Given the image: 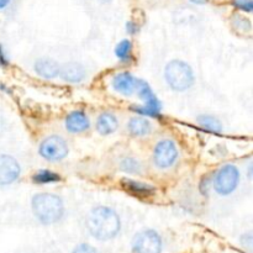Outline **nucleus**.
<instances>
[{"label":"nucleus","instance_id":"0eeeda50","mask_svg":"<svg viewBox=\"0 0 253 253\" xmlns=\"http://www.w3.org/2000/svg\"><path fill=\"white\" fill-rule=\"evenodd\" d=\"M39 152L44 160L49 161V162H58L68 155V145H67L66 140L53 135L42 141Z\"/></svg>","mask_w":253,"mask_h":253},{"label":"nucleus","instance_id":"6e6552de","mask_svg":"<svg viewBox=\"0 0 253 253\" xmlns=\"http://www.w3.org/2000/svg\"><path fill=\"white\" fill-rule=\"evenodd\" d=\"M178 158V148L172 140H161L153 150V162L160 169L172 167Z\"/></svg>","mask_w":253,"mask_h":253},{"label":"nucleus","instance_id":"20e7f679","mask_svg":"<svg viewBox=\"0 0 253 253\" xmlns=\"http://www.w3.org/2000/svg\"><path fill=\"white\" fill-rule=\"evenodd\" d=\"M135 93L138 98L142 100V105H133L132 110L140 114L141 116H151V118H158L161 115V103L152 91L147 82L142 79H137Z\"/></svg>","mask_w":253,"mask_h":253},{"label":"nucleus","instance_id":"5701e85b","mask_svg":"<svg viewBox=\"0 0 253 253\" xmlns=\"http://www.w3.org/2000/svg\"><path fill=\"white\" fill-rule=\"evenodd\" d=\"M73 253H99V252L96 251L93 246H90V245L82 244V245H78V246L74 249Z\"/></svg>","mask_w":253,"mask_h":253},{"label":"nucleus","instance_id":"4be33fe9","mask_svg":"<svg viewBox=\"0 0 253 253\" xmlns=\"http://www.w3.org/2000/svg\"><path fill=\"white\" fill-rule=\"evenodd\" d=\"M232 4L236 7H239L240 10H244V11L251 12L253 9V1L252 0H234Z\"/></svg>","mask_w":253,"mask_h":253},{"label":"nucleus","instance_id":"9d476101","mask_svg":"<svg viewBox=\"0 0 253 253\" xmlns=\"http://www.w3.org/2000/svg\"><path fill=\"white\" fill-rule=\"evenodd\" d=\"M113 88L115 89L118 93L121 95L130 96L135 94L136 84H137V78L130 74L128 72H121V73L116 74L113 78Z\"/></svg>","mask_w":253,"mask_h":253},{"label":"nucleus","instance_id":"a211bd4d","mask_svg":"<svg viewBox=\"0 0 253 253\" xmlns=\"http://www.w3.org/2000/svg\"><path fill=\"white\" fill-rule=\"evenodd\" d=\"M115 54L121 62H128L132 57V43L128 40H123L115 47Z\"/></svg>","mask_w":253,"mask_h":253},{"label":"nucleus","instance_id":"ddd939ff","mask_svg":"<svg viewBox=\"0 0 253 253\" xmlns=\"http://www.w3.org/2000/svg\"><path fill=\"white\" fill-rule=\"evenodd\" d=\"M34 69L42 78L53 79L59 76L61 64L52 58H40L35 62Z\"/></svg>","mask_w":253,"mask_h":253},{"label":"nucleus","instance_id":"dca6fc26","mask_svg":"<svg viewBox=\"0 0 253 253\" xmlns=\"http://www.w3.org/2000/svg\"><path fill=\"white\" fill-rule=\"evenodd\" d=\"M121 185L125 190H127L128 193H131L132 195H136V197L146 198L150 197L155 193V189H153L151 185L145 184V183L137 182V180L128 179V178H124L121 180Z\"/></svg>","mask_w":253,"mask_h":253},{"label":"nucleus","instance_id":"f257e3e1","mask_svg":"<svg viewBox=\"0 0 253 253\" xmlns=\"http://www.w3.org/2000/svg\"><path fill=\"white\" fill-rule=\"evenodd\" d=\"M86 225L91 236L99 241L113 240L121 230V220L118 212L103 205L91 209Z\"/></svg>","mask_w":253,"mask_h":253},{"label":"nucleus","instance_id":"39448f33","mask_svg":"<svg viewBox=\"0 0 253 253\" xmlns=\"http://www.w3.org/2000/svg\"><path fill=\"white\" fill-rule=\"evenodd\" d=\"M240 170L234 165H225L220 168L214 177V189L219 195L232 194L239 187Z\"/></svg>","mask_w":253,"mask_h":253},{"label":"nucleus","instance_id":"4468645a","mask_svg":"<svg viewBox=\"0 0 253 253\" xmlns=\"http://www.w3.org/2000/svg\"><path fill=\"white\" fill-rule=\"evenodd\" d=\"M127 130L135 137H143V136H147L151 133L152 124L148 119L143 118V116H135L128 121Z\"/></svg>","mask_w":253,"mask_h":253},{"label":"nucleus","instance_id":"423d86ee","mask_svg":"<svg viewBox=\"0 0 253 253\" xmlns=\"http://www.w3.org/2000/svg\"><path fill=\"white\" fill-rule=\"evenodd\" d=\"M131 251L132 253H161L162 239L155 230H143L133 237Z\"/></svg>","mask_w":253,"mask_h":253},{"label":"nucleus","instance_id":"a878e982","mask_svg":"<svg viewBox=\"0 0 253 253\" xmlns=\"http://www.w3.org/2000/svg\"><path fill=\"white\" fill-rule=\"evenodd\" d=\"M5 130H6V121L4 120V118L0 116V136L5 132Z\"/></svg>","mask_w":253,"mask_h":253},{"label":"nucleus","instance_id":"f8f14e48","mask_svg":"<svg viewBox=\"0 0 253 253\" xmlns=\"http://www.w3.org/2000/svg\"><path fill=\"white\" fill-rule=\"evenodd\" d=\"M90 126V120L84 111H72L66 118V128L72 133H79L88 130Z\"/></svg>","mask_w":253,"mask_h":253},{"label":"nucleus","instance_id":"aec40b11","mask_svg":"<svg viewBox=\"0 0 253 253\" xmlns=\"http://www.w3.org/2000/svg\"><path fill=\"white\" fill-rule=\"evenodd\" d=\"M121 170L126 173H131V174H138L141 170V165L138 163L137 160L132 157H126L124 158L120 162Z\"/></svg>","mask_w":253,"mask_h":253},{"label":"nucleus","instance_id":"b1692460","mask_svg":"<svg viewBox=\"0 0 253 253\" xmlns=\"http://www.w3.org/2000/svg\"><path fill=\"white\" fill-rule=\"evenodd\" d=\"M5 66H7V59L4 53V49H2V47L0 46V67H5Z\"/></svg>","mask_w":253,"mask_h":253},{"label":"nucleus","instance_id":"1a4fd4ad","mask_svg":"<svg viewBox=\"0 0 253 253\" xmlns=\"http://www.w3.org/2000/svg\"><path fill=\"white\" fill-rule=\"evenodd\" d=\"M21 174V167L16 158L10 155H0V187L16 182Z\"/></svg>","mask_w":253,"mask_h":253},{"label":"nucleus","instance_id":"bb28decb","mask_svg":"<svg viewBox=\"0 0 253 253\" xmlns=\"http://www.w3.org/2000/svg\"><path fill=\"white\" fill-rule=\"evenodd\" d=\"M10 0H0V10L4 9V7H6L7 5H9Z\"/></svg>","mask_w":253,"mask_h":253},{"label":"nucleus","instance_id":"6ab92c4d","mask_svg":"<svg viewBox=\"0 0 253 253\" xmlns=\"http://www.w3.org/2000/svg\"><path fill=\"white\" fill-rule=\"evenodd\" d=\"M32 179H34V182L37 183V184H48V183L58 182V180H61V177H59L57 173L44 169L37 172L36 174L32 177Z\"/></svg>","mask_w":253,"mask_h":253},{"label":"nucleus","instance_id":"393cba45","mask_svg":"<svg viewBox=\"0 0 253 253\" xmlns=\"http://www.w3.org/2000/svg\"><path fill=\"white\" fill-rule=\"evenodd\" d=\"M138 30L137 25L135 24V22H127V31L130 32V34H136Z\"/></svg>","mask_w":253,"mask_h":253},{"label":"nucleus","instance_id":"f03ea898","mask_svg":"<svg viewBox=\"0 0 253 253\" xmlns=\"http://www.w3.org/2000/svg\"><path fill=\"white\" fill-rule=\"evenodd\" d=\"M31 209L42 225L56 224L64 215L63 200L52 193L35 194L31 199Z\"/></svg>","mask_w":253,"mask_h":253},{"label":"nucleus","instance_id":"cd10ccee","mask_svg":"<svg viewBox=\"0 0 253 253\" xmlns=\"http://www.w3.org/2000/svg\"><path fill=\"white\" fill-rule=\"evenodd\" d=\"M190 1L195 2V4H205V2H208L209 0H190Z\"/></svg>","mask_w":253,"mask_h":253},{"label":"nucleus","instance_id":"2eb2a0df","mask_svg":"<svg viewBox=\"0 0 253 253\" xmlns=\"http://www.w3.org/2000/svg\"><path fill=\"white\" fill-rule=\"evenodd\" d=\"M96 131L100 135L106 136L115 132L119 127V121L116 116L111 113H103L96 120Z\"/></svg>","mask_w":253,"mask_h":253},{"label":"nucleus","instance_id":"9b49d317","mask_svg":"<svg viewBox=\"0 0 253 253\" xmlns=\"http://www.w3.org/2000/svg\"><path fill=\"white\" fill-rule=\"evenodd\" d=\"M85 76V68L78 62H68L61 66L59 71V77L68 83H81Z\"/></svg>","mask_w":253,"mask_h":253},{"label":"nucleus","instance_id":"412c9836","mask_svg":"<svg viewBox=\"0 0 253 253\" xmlns=\"http://www.w3.org/2000/svg\"><path fill=\"white\" fill-rule=\"evenodd\" d=\"M234 26L236 29L244 30V31H250L251 30V22H250L249 19L244 16H235L234 19Z\"/></svg>","mask_w":253,"mask_h":253},{"label":"nucleus","instance_id":"f3484780","mask_svg":"<svg viewBox=\"0 0 253 253\" xmlns=\"http://www.w3.org/2000/svg\"><path fill=\"white\" fill-rule=\"evenodd\" d=\"M198 124L205 130L210 131L214 133H220L222 131V125L220 120L210 115H200L198 118Z\"/></svg>","mask_w":253,"mask_h":253},{"label":"nucleus","instance_id":"7ed1b4c3","mask_svg":"<svg viewBox=\"0 0 253 253\" xmlns=\"http://www.w3.org/2000/svg\"><path fill=\"white\" fill-rule=\"evenodd\" d=\"M165 78L168 85L175 91H185L194 84V73L192 67L184 61L173 59L165 68Z\"/></svg>","mask_w":253,"mask_h":253}]
</instances>
